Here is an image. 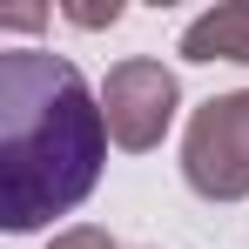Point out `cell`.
I'll return each instance as SVG.
<instances>
[{
	"label": "cell",
	"instance_id": "52a82bcc",
	"mask_svg": "<svg viewBox=\"0 0 249 249\" xmlns=\"http://www.w3.org/2000/svg\"><path fill=\"white\" fill-rule=\"evenodd\" d=\"M41 20H47L41 7H20V14H7V27H20V34H34V27H41Z\"/></svg>",
	"mask_w": 249,
	"mask_h": 249
},
{
	"label": "cell",
	"instance_id": "8992f818",
	"mask_svg": "<svg viewBox=\"0 0 249 249\" xmlns=\"http://www.w3.org/2000/svg\"><path fill=\"white\" fill-rule=\"evenodd\" d=\"M61 14H68L74 27H115V20H122V0H108V7H61Z\"/></svg>",
	"mask_w": 249,
	"mask_h": 249
},
{
	"label": "cell",
	"instance_id": "7a4b0ae2",
	"mask_svg": "<svg viewBox=\"0 0 249 249\" xmlns=\"http://www.w3.org/2000/svg\"><path fill=\"white\" fill-rule=\"evenodd\" d=\"M182 182L202 202H243L249 196V88L196 108V122L182 135Z\"/></svg>",
	"mask_w": 249,
	"mask_h": 249
},
{
	"label": "cell",
	"instance_id": "3957f363",
	"mask_svg": "<svg viewBox=\"0 0 249 249\" xmlns=\"http://www.w3.org/2000/svg\"><path fill=\"white\" fill-rule=\"evenodd\" d=\"M175 101H182V88L168 74L162 61H148V54H135V61H115L108 68V81H101V115H108V142L128 148V155H142V148H155L175 122Z\"/></svg>",
	"mask_w": 249,
	"mask_h": 249
},
{
	"label": "cell",
	"instance_id": "6da1fadb",
	"mask_svg": "<svg viewBox=\"0 0 249 249\" xmlns=\"http://www.w3.org/2000/svg\"><path fill=\"white\" fill-rule=\"evenodd\" d=\"M108 162V115L68 54H0V222L14 236L81 209Z\"/></svg>",
	"mask_w": 249,
	"mask_h": 249
},
{
	"label": "cell",
	"instance_id": "277c9868",
	"mask_svg": "<svg viewBox=\"0 0 249 249\" xmlns=\"http://www.w3.org/2000/svg\"><path fill=\"white\" fill-rule=\"evenodd\" d=\"M182 54L189 61H243L249 68V0L209 7L202 20H189L182 27Z\"/></svg>",
	"mask_w": 249,
	"mask_h": 249
},
{
	"label": "cell",
	"instance_id": "5b68a950",
	"mask_svg": "<svg viewBox=\"0 0 249 249\" xmlns=\"http://www.w3.org/2000/svg\"><path fill=\"white\" fill-rule=\"evenodd\" d=\"M47 249H115V236H108V229H88V222H81V229H61Z\"/></svg>",
	"mask_w": 249,
	"mask_h": 249
}]
</instances>
